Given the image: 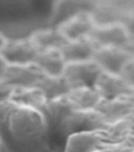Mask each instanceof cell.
Instances as JSON below:
<instances>
[{
    "label": "cell",
    "instance_id": "9",
    "mask_svg": "<svg viewBox=\"0 0 134 152\" xmlns=\"http://www.w3.org/2000/svg\"><path fill=\"white\" fill-rule=\"evenodd\" d=\"M39 51L29 38L7 41L0 54L8 64H34Z\"/></svg>",
    "mask_w": 134,
    "mask_h": 152
},
{
    "label": "cell",
    "instance_id": "10",
    "mask_svg": "<svg viewBox=\"0 0 134 152\" xmlns=\"http://www.w3.org/2000/svg\"><path fill=\"white\" fill-rule=\"evenodd\" d=\"M73 110L72 104L66 95L53 99H46L38 113L42 117L45 126L53 129L60 127Z\"/></svg>",
    "mask_w": 134,
    "mask_h": 152
},
{
    "label": "cell",
    "instance_id": "14",
    "mask_svg": "<svg viewBox=\"0 0 134 152\" xmlns=\"http://www.w3.org/2000/svg\"><path fill=\"white\" fill-rule=\"evenodd\" d=\"M34 64L47 75L59 76L63 74L66 61L59 48L39 52Z\"/></svg>",
    "mask_w": 134,
    "mask_h": 152
},
{
    "label": "cell",
    "instance_id": "15",
    "mask_svg": "<svg viewBox=\"0 0 134 152\" xmlns=\"http://www.w3.org/2000/svg\"><path fill=\"white\" fill-rule=\"evenodd\" d=\"M9 100L21 108L37 111L46 101L44 94L36 86L14 87Z\"/></svg>",
    "mask_w": 134,
    "mask_h": 152
},
{
    "label": "cell",
    "instance_id": "28",
    "mask_svg": "<svg viewBox=\"0 0 134 152\" xmlns=\"http://www.w3.org/2000/svg\"><path fill=\"white\" fill-rule=\"evenodd\" d=\"M7 41H8V40L6 39V37H5L4 36L2 35V34L0 33V49H2V48H3V46L7 44Z\"/></svg>",
    "mask_w": 134,
    "mask_h": 152
},
{
    "label": "cell",
    "instance_id": "20",
    "mask_svg": "<svg viewBox=\"0 0 134 152\" xmlns=\"http://www.w3.org/2000/svg\"><path fill=\"white\" fill-rule=\"evenodd\" d=\"M98 152H133L134 150L125 140L119 142H102L98 147Z\"/></svg>",
    "mask_w": 134,
    "mask_h": 152
},
{
    "label": "cell",
    "instance_id": "30",
    "mask_svg": "<svg viewBox=\"0 0 134 152\" xmlns=\"http://www.w3.org/2000/svg\"><path fill=\"white\" fill-rule=\"evenodd\" d=\"M133 152H134V151H133Z\"/></svg>",
    "mask_w": 134,
    "mask_h": 152
},
{
    "label": "cell",
    "instance_id": "1",
    "mask_svg": "<svg viewBox=\"0 0 134 152\" xmlns=\"http://www.w3.org/2000/svg\"><path fill=\"white\" fill-rule=\"evenodd\" d=\"M107 125L104 119L94 109L73 110L59 128L68 136L75 133L106 130Z\"/></svg>",
    "mask_w": 134,
    "mask_h": 152
},
{
    "label": "cell",
    "instance_id": "6",
    "mask_svg": "<svg viewBox=\"0 0 134 152\" xmlns=\"http://www.w3.org/2000/svg\"><path fill=\"white\" fill-rule=\"evenodd\" d=\"M97 47L118 46L125 48L131 34L122 24L94 26L88 36Z\"/></svg>",
    "mask_w": 134,
    "mask_h": 152
},
{
    "label": "cell",
    "instance_id": "24",
    "mask_svg": "<svg viewBox=\"0 0 134 152\" xmlns=\"http://www.w3.org/2000/svg\"><path fill=\"white\" fill-rule=\"evenodd\" d=\"M7 65H8V64L0 54V79H2V77L4 75L5 71L7 69Z\"/></svg>",
    "mask_w": 134,
    "mask_h": 152
},
{
    "label": "cell",
    "instance_id": "2",
    "mask_svg": "<svg viewBox=\"0 0 134 152\" xmlns=\"http://www.w3.org/2000/svg\"><path fill=\"white\" fill-rule=\"evenodd\" d=\"M132 1L107 0L92 2L89 12L95 26L122 24Z\"/></svg>",
    "mask_w": 134,
    "mask_h": 152
},
{
    "label": "cell",
    "instance_id": "26",
    "mask_svg": "<svg viewBox=\"0 0 134 152\" xmlns=\"http://www.w3.org/2000/svg\"><path fill=\"white\" fill-rule=\"evenodd\" d=\"M123 97V98H125V99H126L127 101H129V102H130V103H131V104L134 106V89L131 94L126 95V96H125V97Z\"/></svg>",
    "mask_w": 134,
    "mask_h": 152
},
{
    "label": "cell",
    "instance_id": "25",
    "mask_svg": "<svg viewBox=\"0 0 134 152\" xmlns=\"http://www.w3.org/2000/svg\"><path fill=\"white\" fill-rule=\"evenodd\" d=\"M125 119H127L130 124V127H131V134H132V133H134V109H133V111L125 117Z\"/></svg>",
    "mask_w": 134,
    "mask_h": 152
},
{
    "label": "cell",
    "instance_id": "8",
    "mask_svg": "<svg viewBox=\"0 0 134 152\" xmlns=\"http://www.w3.org/2000/svg\"><path fill=\"white\" fill-rule=\"evenodd\" d=\"M94 88L104 99L125 97L131 94L134 89L120 75L104 71L98 76Z\"/></svg>",
    "mask_w": 134,
    "mask_h": 152
},
{
    "label": "cell",
    "instance_id": "13",
    "mask_svg": "<svg viewBox=\"0 0 134 152\" xmlns=\"http://www.w3.org/2000/svg\"><path fill=\"white\" fill-rule=\"evenodd\" d=\"M105 140V130L75 133L68 136L65 152H95Z\"/></svg>",
    "mask_w": 134,
    "mask_h": 152
},
{
    "label": "cell",
    "instance_id": "23",
    "mask_svg": "<svg viewBox=\"0 0 134 152\" xmlns=\"http://www.w3.org/2000/svg\"><path fill=\"white\" fill-rule=\"evenodd\" d=\"M14 87L6 83L3 79H0V102L8 101L10 98Z\"/></svg>",
    "mask_w": 134,
    "mask_h": 152
},
{
    "label": "cell",
    "instance_id": "27",
    "mask_svg": "<svg viewBox=\"0 0 134 152\" xmlns=\"http://www.w3.org/2000/svg\"><path fill=\"white\" fill-rule=\"evenodd\" d=\"M126 141L130 143V146H131L134 150V133L130 134V135L128 136V138L126 139Z\"/></svg>",
    "mask_w": 134,
    "mask_h": 152
},
{
    "label": "cell",
    "instance_id": "19",
    "mask_svg": "<svg viewBox=\"0 0 134 152\" xmlns=\"http://www.w3.org/2000/svg\"><path fill=\"white\" fill-rule=\"evenodd\" d=\"M107 142H119L125 141L131 134V127L127 119H122L107 125L105 130Z\"/></svg>",
    "mask_w": 134,
    "mask_h": 152
},
{
    "label": "cell",
    "instance_id": "17",
    "mask_svg": "<svg viewBox=\"0 0 134 152\" xmlns=\"http://www.w3.org/2000/svg\"><path fill=\"white\" fill-rule=\"evenodd\" d=\"M66 97L73 110L94 109L102 99L94 87H80L71 90Z\"/></svg>",
    "mask_w": 134,
    "mask_h": 152
},
{
    "label": "cell",
    "instance_id": "11",
    "mask_svg": "<svg viewBox=\"0 0 134 152\" xmlns=\"http://www.w3.org/2000/svg\"><path fill=\"white\" fill-rule=\"evenodd\" d=\"M134 106L123 97L114 99L102 98L94 110L103 117L106 124L125 119L133 111Z\"/></svg>",
    "mask_w": 134,
    "mask_h": 152
},
{
    "label": "cell",
    "instance_id": "4",
    "mask_svg": "<svg viewBox=\"0 0 134 152\" xmlns=\"http://www.w3.org/2000/svg\"><path fill=\"white\" fill-rule=\"evenodd\" d=\"M133 56L127 49L118 46H101L97 48L92 57L103 71L120 75L128 61Z\"/></svg>",
    "mask_w": 134,
    "mask_h": 152
},
{
    "label": "cell",
    "instance_id": "29",
    "mask_svg": "<svg viewBox=\"0 0 134 152\" xmlns=\"http://www.w3.org/2000/svg\"><path fill=\"white\" fill-rule=\"evenodd\" d=\"M95 152H98V151H95Z\"/></svg>",
    "mask_w": 134,
    "mask_h": 152
},
{
    "label": "cell",
    "instance_id": "16",
    "mask_svg": "<svg viewBox=\"0 0 134 152\" xmlns=\"http://www.w3.org/2000/svg\"><path fill=\"white\" fill-rule=\"evenodd\" d=\"M39 52L51 48L60 49L69 40L56 28H43L34 32L29 37Z\"/></svg>",
    "mask_w": 134,
    "mask_h": 152
},
{
    "label": "cell",
    "instance_id": "3",
    "mask_svg": "<svg viewBox=\"0 0 134 152\" xmlns=\"http://www.w3.org/2000/svg\"><path fill=\"white\" fill-rule=\"evenodd\" d=\"M103 70L94 60L68 63L62 75L71 90L80 87H94L98 76Z\"/></svg>",
    "mask_w": 134,
    "mask_h": 152
},
{
    "label": "cell",
    "instance_id": "18",
    "mask_svg": "<svg viewBox=\"0 0 134 152\" xmlns=\"http://www.w3.org/2000/svg\"><path fill=\"white\" fill-rule=\"evenodd\" d=\"M36 87L41 90L46 99H53L66 96L71 90L67 81L62 75L59 76L43 75L37 83Z\"/></svg>",
    "mask_w": 134,
    "mask_h": 152
},
{
    "label": "cell",
    "instance_id": "22",
    "mask_svg": "<svg viewBox=\"0 0 134 152\" xmlns=\"http://www.w3.org/2000/svg\"><path fill=\"white\" fill-rule=\"evenodd\" d=\"M120 75L127 82L130 86L134 87V56L128 61L121 71Z\"/></svg>",
    "mask_w": 134,
    "mask_h": 152
},
{
    "label": "cell",
    "instance_id": "5",
    "mask_svg": "<svg viewBox=\"0 0 134 152\" xmlns=\"http://www.w3.org/2000/svg\"><path fill=\"white\" fill-rule=\"evenodd\" d=\"M94 23L88 9H81L64 19L57 29L69 41L88 36L94 27Z\"/></svg>",
    "mask_w": 134,
    "mask_h": 152
},
{
    "label": "cell",
    "instance_id": "12",
    "mask_svg": "<svg viewBox=\"0 0 134 152\" xmlns=\"http://www.w3.org/2000/svg\"><path fill=\"white\" fill-rule=\"evenodd\" d=\"M97 45L88 37L68 41L60 48L66 64L91 60L97 49Z\"/></svg>",
    "mask_w": 134,
    "mask_h": 152
},
{
    "label": "cell",
    "instance_id": "21",
    "mask_svg": "<svg viewBox=\"0 0 134 152\" xmlns=\"http://www.w3.org/2000/svg\"><path fill=\"white\" fill-rule=\"evenodd\" d=\"M19 106L10 100L0 102V127H5L9 123L14 113Z\"/></svg>",
    "mask_w": 134,
    "mask_h": 152
},
{
    "label": "cell",
    "instance_id": "7",
    "mask_svg": "<svg viewBox=\"0 0 134 152\" xmlns=\"http://www.w3.org/2000/svg\"><path fill=\"white\" fill-rule=\"evenodd\" d=\"M44 74L35 64H8L2 79L13 87H34Z\"/></svg>",
    "mask_w": 134,
    "mask_h": 152
}]
</instances>
